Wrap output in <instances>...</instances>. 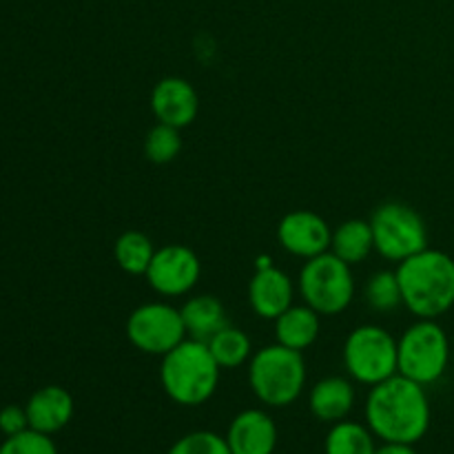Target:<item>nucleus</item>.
Listing matches in <instances>:
<instances>
[{"label": "nucleus", "instance_id": "nucleus-1", "mask_svg": "<svg viewBox=\"0 0 454 454\" xmlns=\"http://www.w3.org/2000/svg\"><path fill=\"white\" fill-rule=\"evenodd\" d=\"M366 426L377 439L393 443H411L426 437L433 421L426 386L395 375L372 386L366 397Z\"/></svg>", "mask_w": 454, "mask_h": 454}, {"label": "nucleus", "instance_id": "nucleus-2", "mask_svg": "<svg viewBox=\"0 0 454 454\" xmlns=\"http://www.w3.org/2000/svg\"><path fill=\"white\" fill-rule=\"evenodd\" d=\"M397 279L403 306L417 319H439L454 306V257L439 248H424L399 262Z\"/></svg>", "mask_w": 454, "mask_h": 454}, {"label": "nucleus", "instance_id": "nucleus-3", "mask_svg": "<svg viewBox=\"0 0 454 454\" xmlns=\"http://www.w3.org/2000/svg\"><path fill=\"white\" fill-rule=\"evenodd\" d=\"M222 368L217 366L207 341L186 337L168 350L160 364V384L177 406H202L215 395Z\"/></svg>", "mask_w": 454, "mask_h": 454}, {"label": "nucleus", "instance_id": "nucleus-4", "mask_svg": "<svg viewBox=\"0 0 454 454\" xmlns=\"http://www.w3.org/2000/svg\"><path fill=\"white\" fill-rule=\"evenodd\" d=\"M306 362L300 350L282 344L260 348L248 359V384L253 395L269 408H286L300 399L306 386Z\"/></svg>", "mask_w": 454, "mask_h": 454}, {"label": "nucleus", "instance_id": "nucleus-5", "mask_svg": "<svg viewBox=\"0 0 454 454\" xmlns=\"http://www.w3.org/2000/svg\"><path fill=\"white\" fill-rule=\"evenodd\" d=\"M452 359V344L437 319H417L397 340L399 375L430 386L446 375Z\"/></svg>", "mask_w": 454, "mask_h": 454}, {"label": "nucleus", "instance_id": "nucleus-6", "mask_svg": "<svg viewBox=\"0 0 454 454\" xmlns=\"http://www.w3.org/2000/svg\"><path fill=\"white\" fill-rule=\"evenodd\" d=\"M300 295L304 304L319 315L344 313L355 297V278L350 264L341 262L335 253H322L304 262L300 270Z\"/></svg>", "mask_w": 454, "mask_h": 454}, {"label": "nucleus", "instance_id": "nucleus-7", "mask_svg": "<svg viewBox=\"0 0 454 454\" xmlns=\"http://www.w3.org/2000/svg\"><path fill=\"white\" fill-rule=\"evenodd\" d=\"M344 368L353 381L371 388L390 380L399 372L397 340L375 324L355 328L344 341Z\"/></svg>", "mask_w": 454, "mask_h": 454}, {"label": "nucleus", "instance_id": "nucleus-8", "mask_svg": "<svg viewBox=\"0 0 454 454\" xmlns=\"http://www.w3.org/2000/svg\"><path fill=\"white\" fill-rule=\"evenodd\" d=\"M375 251L388 262H403L428 248V229L415 208L402 202H386L371 217Z\"/></svg>", "mask_w": 454, "mask_h": 454}, {"label": "nucleus", "instance_id": "nucleus-9", "mask_svg": "<svg viewBox=\"0 0 454 454\" xmlns=\"http://www.w3.org/2000/svg\"><path fill=\"white\" fill-rule=\"evenodd\" d=\"M186 326L180 309L167 301H149L129 315L127 340L133 348L153 357H164L168 350L186 340Z\"/></svg>", "mask_w": 454, "mask_h": 454}, {"label": "nucleus", "instance_id": "nucleus-10", "mask_svg": "<svg viewBox=\"0 0 454 454\" xmlns=\"http://www.w3.org/2000/svg\"><path fill=\"white\" fill-rule=\"evenodd\" d=\"M202 275V264L193 248L184 244H167L155 248V255L145 278L149 286L162 297H182L195 288Z\"/></svg>", "mask_w": 454, "mask_h": 454}, {"label": "nucleus", "instance_id": "nucleus-11", "mask_svg": "<svg viewBox=\"0 0 454 454\" xmlns=\"http://www.w3.org/2000/svg\"><path fill=\"white\" fill-rule=\"evenodd\" d=\"M333 231L328 222L315 211H291L279 220L278 242L286 253L295 257H317L331 251Z\"/></svg>", "mask_w": 454, "mask_h": 454}, {"label": "nucleus", "instance_id": "nucleus-12", "mask_svg": "<svg viewBox=\"0 0 454 454\" xmlns=\"http://www.w3.org/2000/svg\"><path fill=\"white\" fill-rule=\"evenodd\" d=\"M149 105L158 122L184 129L198 118L200 98L189 80L168 75V78H162L155 84L153 91H151Z\"/></svg>", "mask_w": 454, "mask_h": 454}, {"label": "nucleus", "instance_id": "nucleus-13", "mask_svg": "<svg viewBox=\"0 0 454 454\" xmlns=\"http://www.w3.org/2000/svg\"><path fill=\"white\" fill-rule=\"evenodd\" d=\"M226 443L233 454H273L278 448V426L269 412L248 408L231 421Z\"/></svg>", "mask_w": 454, "mask_h": 454}, {"label": "nucleus", "instance_id": "nucleus-14", "mask_svg": "<svg viewBox=\"0 0 454 454\" xmlns=\"http://www.w3.org/2000/svg\"><path fill=\"white\" fill-rule=\"evenodd\" d=\"M295 286L293 279L278 266L257 269L248 282V304L262 319H278L288 306H293Z\"/></svg>", "mask_w": 454, "mask_h": 454}, {"label": "nucleus", "instance_id": "nucleus-15", "mask_svg": "<svg viewBox=\"0 0 454 454\" xmlns=\"http://www.w3.org/2000/svg\"><path fill=\"white\" fill-rule=\"evenodd\" d=\"M74 397L62 386H43L25 403L29 428L44 434H56L74 419Z\"/></svg>", "mask_w": 454, "mask_h": 454}, {"label": "nucleus", "instance_id": "nucleus-16", "mask_svg": "<svg viewBox=\"0 0 454 454\" xmlns=\"http://www.w3.org/2000/svg\"><path fill=\"white\" fill-rule=\"evenodd\" d=\"M355 406V388L346 377H324L310 388L309 408L315 419L337 424L350 415Z\"/></svg>", "mask_w": 454, "mask_h": 454}, {"label": "nucleus", "instance_id": "nucleus-17", "mask_svg": "<svg viewBox=\"0 0 454 454\" xmlns=\"http://www.w3.org/2000/svg\"><path fill=\"white\" fill-rule=\"evenodd\" d=\"M317 310L309 304H293L275 319V341L293 350H306L317 341L319 335Z\"/></svg>", "mask_w": 454, "mask_h": 454}, {"label": "nucleus", "instance_id": "nucleus-18", "mask_svg": "<svg viewBox=\"0 0 454 454\" xmlns=\"http://www.w3.org/2000/svg\"><path fill=\"white\" fill-rule=\"evenodd\" d=\"M180 313L182 319H184L186 335L200 341H208L217 331H222L229 324L224 304L213 295L191 297V300L184 301Z\"/></svg>", "mask_w": 454, "mask_h": 454}, {"label": "nucleus", "instance_id": "nucleus-19", "mask_svg": "<svg viewBox=\"0 0 454 454\" xmlns=\"http://www.w3.org/2000/svg\"><path fill=\"white\" fill-rule=\"evenodd\" d=\"M371 251H375L372 242L371 222L366 220H346L333 231L331 253H335L341 262L355 266L362 264Z\"/></svg>", "mask_w": 454, "mask_h": 454}, {"label": "nucleus", "instance_id": "nucleus-20", "mask_svg": "<svg viewBox=\"0 0 454 454\" xmlns=\"http://www.w3.org/2000/svg\"><path fill=\"white\" fill-rule=\"evenodd\" d=\"M375 434L368 426L357 421H337L328 430L324 452L326 454H375Z\"/></svg>", "mask_w": 454, "mask_h": 454}, {"label": "nucleus", "instance_id": "nucleus-21", "mask_svg": "<svg viewBox=\"0 0 454 454\" xmlns=\"http://www.w3.org/2000/svg\"><path fill=\"white\" fill-rule=\"evenodd\" d=\"M155 255V247L149 235L140 231H124L114 244V260L127 275H145L151 260Z\"/></svg>", "mask_w": 454, "mask_h": 454}, {"label": "nucleus", "instance_id": "nucleus-22", "mask_svg": "<svg viewBox=\"0 0 454 454\" xmlns=\"http://www.w3.org/2000/svg\"><path fill=\"white\" fill-rule=\"evenodd\" d=\"M207 344L208 348H211V355L215 357L217 366H220L222 371H233V368H239L242 364H247L253 355L251 340L247 337V333L231 326V324H226L222 331H217Z\"/></svg>", "mask_w": 454, "mask_h": 454}, {"label": "nucleus", "instance_id": "nucleus-23", "mask_svg": "<svg viewBox=\"0 0 454 454\" xmlns=\"http://www.w3.org/2000/svg\"><path fill=\"white\" fill-rule=\"evenodd\" d=\"M366 304L377 313H393L403 304L397 270H377L364 286Z\"/></svg>", "mask_w": 454, "mask_h": 454}, {"label": "nucleus", "instance_id": "nucleus-24", "mask_svg": "<svg viewBox=\"0 0 454 454\" xmlns=\"http://www.w3.org/2000/svg\"><path fill=\"white\" fill-rule=\"evenodd\" d=\"M182 137L180 129L168 127V124L158 122L149 129L145 137V155L153 164H168L180 155Z\"/></svg>", "mask_w": 454, "mask_h": 454}, {"label": "nucleus", "instance_id": "nucleus-25", "mask_svg": "<svg viewBox=\"0 0 454 454\" xmlns=\"http://www.w3.org/2000/svg\"><path fill=\"white\" fill-rule=\"evenodd\" d=\"M167 454H233L226 437L211 433V430H195L177 439Z\"/></svg>", "mask_w": 454, "mask_h": 454}, {"label": "nucleus", "instance_id": "nucleus-26", "mask_svg": "<svg viewBox=\"0 0 454 454\" xmlns=\"http://www.w3.org/2000/svg\"><path fill=\"white\" fill-rule=\"evenodd\" d=\"M0 454H58V448L51 434L27 428L25 433L4 437V442L0 443Z\"/></svg>", "mask_w": 454, "mask_h": 454}, {"label": "nucleus", "instance_id": "nucleus-27", "mask_svg": "<svg viewBox=\"0 0 454 454\" xmlns=\"http://www.w3.org/2000/svg\"><path fill=\"white\" fill-rule=\"evenodd\" d=\"M29 428V417H27L25 406H4L0 411V433L4 437H13L18 433H25Z\"/></svg>", "mask_w": 454, "mask_h": 454}, {"label": "nucleus", "instance_id": "nucleus-28", "mask_svg": "<svg viewBox=\"0 0 454 454\" xmlns=\"http://www.w3.org/2000/svg\"><path fill=\"white\" fill-rule=\"evenodd\" d=\"M375 454H417V450L415 446H411V443L384 442V446H377Z\"/></svg>", "mask_w": 454, "mask_h": 454}]
</instances>
